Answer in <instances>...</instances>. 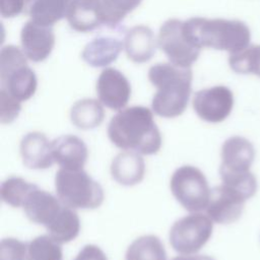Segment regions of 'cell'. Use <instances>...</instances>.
Here are the masks:
<instances>
[{
	"instance_id": "cell-1",
	"label": "cell",
	"mask_w": 260,
	"mask_h": 260,
	"mask_svg": "<svg viewBox=\"0 0 260 260\" xmlns=\"http://www.w3.org/2000/svg\"><path fill=\"white\" fill-rule=\"evenodd\" d=\"M108 137L121 150L142 155L156 154L162 145L153 112L143 106L126 107L117 112L108 125Z\"/></svg>"
},
{
	"instance_id": "cell-2",
	"label": "cell",
	"mask_w": 260,
	"mask_h": 260,
	"mask_svg": "<svg viewBox=\"0 0 260 260\" xmlns=\"http://www.w3.org/2000/svg\"><path fill=\"white\" fill-rule=\"evenodd\" d=\"M191 68L172 63H158L148 70V79L156 87L151 101V110L162 118H177L187 109L192 84Z\"/></svg>"
},
{
	"instance_id": "cell-3",
	"label": "cell",
	"mask_w": 260,
	"mask_h": 260,
	"mask_svg": "<svg viewBox=\"0 0 260 260\" xmlns=\"http://www.w3.org/2000/svg\"><path fill=\"white\" fill-rule=\"evenodd\" d=\"M183 26L189 40L200 49L212 48L233 54L246 48L250 40L248 27L239 20L192 17L184 21Z\"/></svg>"
},
{
	"instance_id": "cell-4",
	"label": "cell",
	"mask_w": 260,
	"mask_h": 260,
	"mask_svg": "<svg viewBox=\"0 0 260 260\" xmlns=\"http://www.w3.org/2000/svg\"><path fill=\"white\" fill-rule=\"evenodd\" d=\"M57 197L72 209H95L105 199L103 187L85 171L59 169L55 175Z\"/></svg>"
},
{
	"instance_id": "cell-5",
	"label": "cell",
	"mask_w": 260,
	"mask_h": 260,
	"mask_svg": "<svg viewBox=\"0 0 260 260\" xmlns=\"http://www.w3.org/2000/svg\"><path fill=\"white\" fill-rule=\"evenodd\" d=\"M27 60L22 49L18 47L8 45L1 49V89L21 103L32 98L38 86L37 76L34 70L28 67Z\"/></svg>"
},
{
	"instance_id": "cell-6",
	"label": "cell",
	"mask_w": 260,
	"mask_h": 260,
	"mask_svg": "<svg viewBox=\"0 0 260 260\" xmlns=\"http://www.w3.org/2000/svg\"><path fill=\"white\" fill-rule=\"evenodd\" d=\"M170 190L188 212H199L205 208L210 197L203 173L191 165L181 166L172 174Z\"/></svg>"
},
{
	"instance_id": "cell-7",
	"label": "cell",
	"mask_w": 260,
	"mask_h": 260,
	"mask_svg": "<svg viewBox=\"0 0 260 260\" xmlns=\"http://www.w3.org/2000/svg\"><path fill=\"white\" fill-rule=\"evenodd\" d=\"M211 230L212 224L208 216L200 212H189L173 223L169 241L179 254H196L208 241Z\"/></svg>"
},
{
	"instance_id": "cell-8",
	"label": "cell",
	"mask_w": 260,
	"mask_h": 260,
	"mask_svg": "<svg viewBox=\"0 0 260 260\" xmlns=\"http://www.w3.org/2000/svg\"><path fill=\"white\" fill-rule=\"evenodd\" d=\"M183 22L176 18L165 21L158 31L157 45L169 58L170 63L183 68H191L198 59L201 49L189 40Z\"/></svg>"
},
{
	"instance_id": "cell-9",
	"label": "cell",
	"mask_w": 260,
	"mask_h": 260,
	"mask_svg": "<svg viewBox=\"0 0 260 260\" xmlns=\"http://www.w3.org/2000/svg\"><path fill=\"white\" fill-rule=\"evenodd\" d=\"M99 101L110 110L119 112L126 108L131 96V85L127 77L117 69H104L96 80Z\"/></svg>"
},
{
	"instance_id": "cell-10",
	"label": "cell",
	"mask_w": 260,
	"mask_h": 260,
	"mask_svg": "<svg viewBox=\"0 0 260 260\" xmlns=\"http://www.w3.org/2000/svg\"><path fill=\"white\" fill-rule=\"evenodd\" d=\"M193 109L204 121L217 122L229 114L233 99L231 91L223 86H215L197 91L193 98Z\"/></svg>"
},
{
	"instance_id": "cell-11",
	"label": "cell",
	"mask_w": 260,
	"mask_h": 260,
	"mask_svg": "<svg viewBox=\"0 0 260 260\" xmlns=\"http://www.w3.org/2000/svg\"><path fill=\"white\" fill-rule=\"evenodd\" d=\"M20 43L28 60L42 62L50 56L54 49L55 34L52 26L41 25L29 20L21 28Z\"/></svg>"
},
{
	"instance_id": "cell-12",
	"label": "cell",
	"mask_w": 260,
	"mask_h": 260,
	"mask_svg": "<svg viewBox=\"0 0 260 260\" xmlns=\"http://www.w3.org/2000/svg\"><path fill=\"white\" fill-rule=\"evenodd\" d=\"M19 153L24 167L30 170H46L55 164L52 140L39 131L28 132L21 138Z\"/></svg>"
},
{
	"instance_id": "cell-13",
	"label": "cell",
	"mask_w": 260,
	"mask_h": 260,
	"mask_svg": "<svg viewBox=\"0 0 260 260\" xmlns=\"http://www.w3.org/2000/svg\"><path fill=\"white\" fill-rule=\"evenodd\" d=\"M54 162L59 169L83 170L88 158V148L84 141L72 134L59 136L52 140Z\"/></svg>"
},
{
	"instance_id": "cell-14",
	"label": "cell",
	"mask_w": 260,
	"mask_h": 260,
	"mask_svg": "<svg viewBox=\"0 0 260 260\" xmlns=\"http://www.w3.org/2000/svg\"><path fill=\"white\" fill-rule=\"evenodd\" d=\"M62 207L63 204L57 196L37 186L29 192L21 208L31 222L47 228Z\"/></svg>"
},
{
	"instance_id": "cell-15",
	"label": "cell",
	"mask_w": 260,
	"mask_h": 260,
	"mask_svg": "<svg viewBox=\"0 0 260 260\" xmlns=\"http://www.w3.org/2000/svg\"><path fill=\"white\" fill-rule=\"evenodd\" d=\"M143 155L130 150H122L111 161L112 179L119 185L132 187L141 183L145 177Z\"/></svg>"
},
{
	"instance_id": "cell-16",
	"label": "cell",
	"mask_w": 260,
	"mask_h": 260,
	"mask_svg": "<svg viewBox=\"0 0 260 260\" xmlns=\"http://www.w3.org/2000/svg\"><path fill=\"white\" fill-rule=\"evenodd\" d=\"M157 46V40L152 29L143 24L131 27L124 39V49L127 57L138 64L150 60Z\"/></svg>"
},
{
	"instance_id": "cell-17",
	"label": "cell",
	"mask_w": 260,
	"mask_h": 260,
	"mask_svg": "<svg viewBox=\"0 0 260 260\" xmlns=\"http://www.w3.org/2000/svg\"><path fill=\"white\" fill-rule=\"evenodd\" d=\"M123 46L120 41L113 38L94 39L84 47L81 58L89 66L106 67L116 61Z\"/></svg>"
},
{
	"instance_id": "cell-18",
	"label": "cell",
	"mask_w": 260,
	"mask_h": 260,
	"mask_svg": "<svg viewBox=\"0 0 260 260\" xmlns=\"http://www.w3.org/2000/svg\"><path fill=\"white\" fill-rule=\"evenodd\" d=\"M96 8L98 0H72L66 15L70 27L79 32L99 27L102 23Z\"/></svg>"
},
{
	"instance_id": "cell-19",
	"label": "cell",
	"mask_w": 260,
	"mask_h": 260,
	"mask_svg": "<svg viewBox=\"0 0 260 260\" xmlns=\"http://www.w3.org/2000/svg\"><path fill=\"white\" fill-rule=\"evenodd\" d=\"M70 120L80 130L94 129L105 120L104 105L94 99L79 100L71 107Z\"/></svg>"
},
{
	"instance_id": "cell-20",
	"label": "cell",
	"mask_w": 260,
	"mask_h": 260,
	"mask_svg": "<svg viewBox=\"0 0 260 260\" xmlns=\"http://www.w3.org/2000/svg\"><path fill=\"white\" fill-rule=\"evenodd\" d=\"M46 230L48 235L61 245L75 240L80 232V219L76 210L63 204L60 212Z\"/></svg>"
},
{
	"instance_id": "cell-21",
	"label": "cell",
	"mask_w": 260,
	"mask_h": 260,
	"mask_svg": "<svg viewBox=\"0 0 260 260\" xmlns=\"http://www.w3.org/2000/svg\"><path fill=\"white\" fill-rule=\"evenodd\" d=\"M72 0H35L27 12L30 20L45 26H53L66 17Z\"/></svg>"
},
{
	"instance_id": "cell-22",
	"label": "cell",
	"mask_w": 260,
	"mask_h": 260,
	"mask_svg": "<svg viewBox=\"0 0 260 260\" xmlns=\"http://www.w3.org/2000/svg\"><path fill=\"white\" fill-rule=\"evenodd\" d=\"M125 260H168V258L166 248L158 237L143 235L128 246Z\"/></svg>"
},
{
	"instance_id": "cell-23",
	"label": "cell",
	"mask_w": 260,
	"mask_h": 260,
	"mask_svg": "<svg viewBox=\"0 0 260 260\" xmlns=\"http://www.w3.org/2000/svg\"><path fill=\"white\" fill-rule=\"evenodd\" d=\"M142 0H98V15L102 24L117 26L128 13L137 8Z\"/></svg>"
},
{
	"instance_id": "cell-24",
	"label": "cell",
	"mask_w": 260,
	"mask_h": 260,
	"mask_svg": "<svg viewBox=\"0 0 260 260\" xmlns=\"http://www.w3.org/2000/svg\"><path fill=\"white\" fill-rule=\"evenodd\" d=\"M24 260H63L62 245L48 234L38 236L26 242Z\"/></svg>"
},
{
	"instance_id": "cell-25",
	"label": "cell",
	"mask_w": 260,
	"mask_h": 260,
	"mask_svg": "<svg viewBox=\"0 0 260 260\" xmlns=\"http://www.w3.org/2000/svg\"><path fill=\"white\" fill-rule=\"evenodd\" d=\"M37 185L20 177H9L4 180L0 187L2 202L11 207H22L27 195Z\"/></svg>"
},
{
	"instance_id": "cell-26",
	"label": "cell",
	"mask_w": 260,
	"mask_h": 260,
	"mask_svg": "<svg viewBox=\"0 0 260 260\" xmlns=\"http://www.w3.org/2000/svg\"><path fill=\"white\" fill-rule=\"evenodd\" d=\"M21 111V102L0 88V123L10 124L17 119Z\"/></svg>"
},
{
	"instance_id": "cell-27",
	"label": "cell",
	"mask_w": 260,
	"mask_h": 260,
	"mask_svg": "<svg viewBox=\"0 0 260 260\" xmlns=\"http://www.w3.org/2000/svg\"><path fill=\"white\" fill-rule=\"evenodd\" d=\"M26 243L15 238H6L0 242V260H24Z\"/></svg>"
},
{
	"instance_id": "cell-28",
	"label": "cell",
	"mask_w": 260,
	"mask_h": 260,
	"mask_svg": "<svg viewBox=\"0 0 260 260\" xmlns=\"http://www.w3.org/2000/svg\"><path fill=\"white\" fill-rule=\"evenodd\" d=\"M26 9V0H0V13L5 18L15 17Z\"/></svg>"
},
{
	"instance_id": "cell-29",
	"label": "cell",
	"mask_w": 260,
	"mask_h": 260,
	"mask_svg": "<svg viewBox=\"0 0 260 260\" xmlns=\"http://www.w3.org/2000/svg\"><path fill=\"white\" fill-rule=\"evenodd\" d=\"M73 260H108L105 252L96 245H85Z\"/></svg>"
},
{
	"instance_id": "cell-30",
	"label": "cell",
	"mask_w": 260,
	"mask_h": 260,
	"mask_svg": "<svg viewBox=\"0 0 260 260\" xmlns=\"http://www.w3.org/2000/svg\"><path fill=\"white\" fill-rule=\"evenodd\" d=\"M172 260H212L206 256H201V255H196V254H188V255H182L180 254L179 256L173 258Z\"/></svg>"
},
{
	"instance_id": "cell-31",
	"label": "cell",
	"mask_w": 260,
	"mask_h": 260,
	"mask_svg": "<svg viewBox=\"0 0 260 260\" xmlns=\"http://www.w3.org/2000/svg\"><path fill=\"white\" fill-rule=\"evenodd\" d=\"M258 74H260V69H259V73Z\"/></svg>"
}]
</instances>
